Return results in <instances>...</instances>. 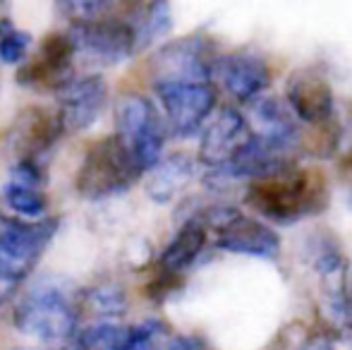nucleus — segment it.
<instances>
[{
	"mask_svg": "<svg viewBox=\"0 0 352 350\" xmlns=\"http://www.w3.org/2000/svg\"><path fill=\"white\" fill-rule=\"evenodd\" d=\"M70 19V36L87 61L96 65H118L140 53V34L135 24V5L127 12H116L120 5L113 3H60Z\"/></svg>",
	"mask_w": 352,
	"mask_h": 350,
	"instance_id": "nucleus-1",
	"label": "nucleus"
},
{
	"mask_svg": "<svg viewBox=\"0 0 352 350\" xmlns=\"http://www.w3.org/2000/svg\"><path fill=\"white\" fill-rule=\"evenodd\" d=\"M245 201L261 216L278 226H292L309 216H319L329 206V185L314 171L292 168L250 185Z\"/></svg>",
	"mask_w": 352,
	"mask_h": 350,
	"instance_id": "nucleus-2",
	"label": "nucleus"
},
{
	"mask_svg": "<svg viewBox=\"0 0 352 350\" xmlns=\"http://www.w3.org/2000/svg\"><path fill=\"white\" fill-rule=\"evenodd\" d=\"M12 324L41 343H70L77 336V303L65 283L41 278L17 303Z\"/></svg>",
	"mask_w": 352,
	"mask_h": 350,
	"instance_id": "nucleus-3",
	"label": "nucleus"
},
{
	"mask_svg": "<svg viewBox=\"0 0 352 350\" xmlns=\"http://www.w3.org/2000/svg\"><path fill=\"white\" fill-rule=\"evenodd\" d=\"M56 230L58 219L24 221L0 211V305L27 278Z\"/></svg>",
	"mask_w": 352,
	"mask_h": 350,
	"instance_id": "nucleus-4",
	"label": "nucleus"
},
{
	"mask_svg": "<svg viewBox=\"0 0 352 350\" xmlns=\"http://www.w3.org/2000/svg\"><path fill=\"white\" fill-rule=\"evenodd\" d=\"M144 175L135 156L116 135L103 137L89 146L82 166H79L74 187L84 199H106L127 192Z\"/></svg>",
	"mask_w": 352,
	"mask_h": 350,
	"instance_id": "nucleus-5",
	"label": "nucleus"
},
{
	"mask_svg": "<svg viewBox=\"0 0 352 350\" xmlns=\"http://www.w3.org/2000/svg\"><path fill=\"white\" fill-rule=\"evenodd\" d=\"M309 264L321 281V309L338 333L352 336V276L343 250L329 233L309 240Z\"/></svg>",
	"mask_w": 352,
	"mask_h": 350,
	"instance_id": "nucleus-6",
	"label": "nucleus"
},
{
	"mask_svg": "<svg viewBox=\"0 0 352 350\" xmlns=\"http://www.w3.org/2000/svg\"><path fill=\"white\" fill-rule=\"evenodd\" d=\"M116 137L130 149L140 168L153 171L166 146V122L142 94H122L116 103Z\"/></svg>",
	"mask_w": 352,
	"mask_h": 350,
	"instance_id": "nucleus-7",
	"label": "nucleus"
},
{
	"mask_svg": "<svg viewBox=\"0 0 352 350\" xmlns=\"http://www.w3.org/2000/svg\"><path fill=\"white\" fill-rule=\"evenodd\" d=\"M197 216L213 230V243L223 252L256 259H276L280 254L278 233L264 221L252 219L232 206H211Z\"/></svg>",
	"mask_w": 352,
	"mask_h": 350,
	"instance_id": "nucleus-8",
	"label": "nucleus"
},
{
	"mask_svg": "<svg viewBox=\"0 0 352 350\" xmlns=\"http://www.w3.org/2000/svg\"><path fill=\"white\" fill-rule=\"evenodd\" d=\"M153 91L163 106L168 127L182 140L206 130V120L218 103L216 87L211 82H161L153 85Z\"/></svg>",
	"mask_w": 352,
	"mask_h": 350,
	"instance_id": "nucleus-9",
	"label": "nucleus"
},
{
	"mask_svg": "<svg viewBox=\"0 0 352 350\" xmlns=\"http://www.w3.org/2000/svg\"><path fill=\"white\" fill-rule=\"evenodd\" d=\"M218 53L206 36L177 39L161 48L151 61L153 85L161 82H211Z\"/></svg>",
	"mask_w": 352,
	"mask_h": 350,
	"instance_id": "nucleus-10",
	"label": "nucleus"
},
{
	"mask_svg": "<svg viewBox=\"0 0 352 350\" xmlns=\"http://www.w3.org/2000/svg\"><path fill=\"white\" fill-rule=\"evenodd\" d=\"M74 56H77V46L70 34H48L32 61L19 67L17 82L29 89L60 91L74 80Z\"/></svg>",
	"mask_w": 352,
	"mask_h": 350,
	"instance_id": "nucleus-11",
	"label": "nucleus"
},
{
	"mask_svg": "<svg viewBox=\"0 0 352 350\" xmlns=\"http://www.w3.org/2000/svg\"><path fill=\"white\" fill-rule=\"evenodd\" d=\"M254 137L250 118L237 108H223L201 132L199 161L209 171H223Z\"/></svg>",
	"mask_w": 352,
	"mask_h": 350,
	"instance_id": "nucleus-12",
	"label": "nucleus"
},
{
	"mask_svg": "<svg viewBox=\"0 0 352 350\" xmlns=\"http://www.w3.org/2000/svg\"><path fill=\"white\" fill-rule=\"evenodd\" d=\"M108 103V85L101 75L74 77L58 91V113L65 132H84L101 118Z\"/></svg>",
	"mask_w": 352,
	"mask_h": 350,
	"instance_id": "nucleus-13",
	"label": "nucleus"
},
{
	"mask_svg": "<svg viewBox=\"0 0 352 350\" xmlns=\"http://www.w3.org/2000/svg\"><path fill=\"white\" fill-rule=\"evenodd\" d=\"M287 108L297 120L307 125L321 127L331 122L336 113V98L329 80L321 72L314 70H297L287 80Z\"/></svg>",
	"mask_w": 352,
	"mask_h": 350,
	"instance_id": "nucleus-14",
	"label": "nucleus"
},
{
	"mask_svg": "<svg viewBox=\"0 0 352 350\" xmlns=\"http://www.w3.org/2000/svg\"><path fill=\"white\" fill-rule=\"evenodd\" d=\"M213 77L240 103H254L271 85V67L256 53H223Z\"/></svg>",
	"mask_w": 352,
	"mask_h": 350,
	"instance_id": "nucleus-15",
	"label": "nucleus"
},
{
	"mask_svg": "<svg viewBox=\"0 0 352 350\" xmlns=\"http://www.w3.org/2000/svg\"><path fill=\"white\" fill-rule=\"evenodd\" d=\"M63 132H65V127H63L58 111L53 113L48 108H27L14 120L12 130H10V142L19 151V161H38V156H43L48 149L56 146Z\"/></svg>",
	"mask_w": 352,
	"mask_h": 350,
	"instance_id": "nucleus-16",
	"label": "nucleus"
},
{
	"mask_svg": "<svg viewBox=\"0 0 352 350\" xmlns=\"http://www.w3.org/2000/svg\"><path fill=\"white\" fill-rule=\"evenodd\" d=\"M206 240H209V228H206L204 221L199 216L187 219L158 257V274L180 281V276L204 252Z\"/></svg>",
	"mask_w": 352,
	"mask_h": 350,
	"instance_id": "nucleus-17",
	"label": "nucleus"
},
{
	"mask_svg": "<svg viewBox=\"0 0 352 350\" xmlns=\"http://www.w3.org/2000/svg\"><path fill=\"white\" fill-rule=\"evenodd\" d=\"M192 177V161L185 154H175L170 159L161 161L156 168L151 171V180H148V197L158 204H166L177 195L182 185Z\"/></svg>",
	"mask_w": 352,
	"mask_h": 350,
	"instance_id": "nucleus-18",
	"label": "nucleus"
},
{
	"mask_svg": "<svg viewBox=\"0 0 352 350\" xmlns=\"http://www.w3.org/2000/svg\"><path fill=\"white\" fill-rule=\"evenodd\" d=\"M0 199L8 206L10 211L19 216V219H32V221H41V216L48 209V197L43 190L38 187H29V185H19V182L8 180L0 190Z\"/></svg>",
	"mask_w": 352,
	"mask_h": 350,
	"instance_id": "nucleus-19",
	"label": "nucleus"
},
{
	"mask_svg": "<svg viewBox=\"0 0 352 350\" xmlns=\"http://www.w3.org/2000/svg\"><path fill=\"white\" fill-rule=\"evenodd\" d=\"M32 34L17 29L10 19H0V61L5 65H19L32 51Z\"/></svg>",
	"mask_w": 352,
	"mask_h": 350,
	"instance_id": "nucleus-20",
	"label": "nucleus"
},
{
	"mask_svg": "<svg viewBox=\"0 0 352 350\" xmlns=\"http://www.w3.org/2000/svg\"><path fill=\"white\" fill-rule=\"evenodd\" d=\"M87 305L103 319H116L127 312L125 290L116 283H101L96 288L87 290Z\"/></svg>",
	"mask_w": 352,
	"mask_h": 350,
	"instance_id": "nucleus-21",
	"label": "nucleus"
},
{
	"mask_svg": "<svg viewBox=\"0 0 352 350\" xmlns=\"http://www.w3.org/2000/svg\"><path fill=\"white\" fill-rule=\"evenodd\" d=\"M10 180L19 182V185H29V187L43 190V185H46V173H43V168L38 166V161L22 159L10 168Z\"/></svg>",
	"mask_w": 352,
	"mask_h": 350,
	"instance_id": "nucleus-22",
	"label": "nucleus"
},
{
	"mask_svg": "<svg viewBox=\"0 0 352 350\" xmlns=\"http://www.w3.org/2000/svg\"><path fill=\"white\" fill-rule=\"evenodd\" d=\"M297 350H336V348L326 336H311L307 341H302V346Z\"/></svg>",
	"mask_w": 352,
	"mask_h": 350,
	"instance_id": "nucleus-23",
	"label": "nucleus"
},
{
	"mask_svg": "<svg viewBox=\"0 0 352 350\" xmlns=\"http://www.w3.org/2000/svg\"><path fill=\"white\" fill-rule=\"evenodd\" d=\"M348 166H350V173H352V151H350V159H348Z\"/></svg>",
	"mask_w": 352,
	"mask_h": 350,
	"instance_id": "nucleus-24",
	"label": "nucleus"
}]
</instances>
